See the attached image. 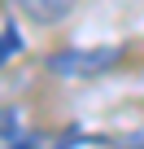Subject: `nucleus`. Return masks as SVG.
I'll return each instance as SVG.
<instances>
[{
    "label": "nucleus",
    "mask_w": 144,
    "mask_h": 149,
    "mask_svg": "<svg viewBox=\"0 0 144 149\" xmlns=\"http://www.w3.org/2000/svg\"><path fill=\"white\" fill-rule=\"evenodd\" d=\"M122 61V48H70L48 57V70L61 74V79H92V74H105Z\"/></svg>",
    "instance_id": "nucleus-1"
},
{
    "label": "nucleus",
    "mask_w": 144,
    "mask_h": 149,
    "mask_svg": "<svg viewBox=\"0 0 144 149\" xmlns=\"http://www.w3.org/2000/svg\"><path fill=\"white\" fill-rule=\"evenodd\" d=\"M13 5H18V13H22L26 22H35V26H57V22H65L70 13H74L79 0H13Z\"/></svg>",
    "instance_id": "nucleus-2"
},
{
    "label": "nucleus",
    "mask_w": 144,
    "mask_h": 149,
    "mask_svg": "<svg viewBox=\"0 0 144 149\" xmlns=\"http://www.w3.org/2000/svg\"><path fill=\"white\" fill-rule=\"evenodd\" d=\"M109 149H144V132H127V136H114Z\"/></svg>",
    "instance_id": "nucleus-3"
},
{
    "label": "nucleus",
    "mask_w": 144,
    "mask_h": 149,
    "mask_svg": "<svg viewBox=\"0 0 144 149\" xmlns=\"http://www.w3.org/2000/svg\"><path fill=\"white\" fill-rule=\"evenodd\" d=\"M0 132H5V118H0Z\"/></svg>",
    "instance_id": "nucleus-4"
}]
</instances>
